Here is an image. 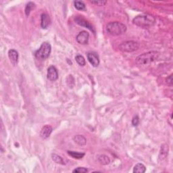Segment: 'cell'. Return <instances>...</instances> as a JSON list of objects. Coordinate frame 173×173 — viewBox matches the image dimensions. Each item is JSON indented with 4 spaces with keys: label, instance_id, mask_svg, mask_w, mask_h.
<instances>
[{
    "label": "cell",
    "instance_id": "ac0fdd59",
    "mask_svg": "<svg viewBox=\"0 0 173 173\" xmlns=\"http://www.w3.org/2000/svg\"><path fill=\"white\" fill-rule=\"evenodd\" d=\"M52 159L53 160V161H54V162L57 163V164H59V165H65V163H64L62 158L59 155L56 154H52Z\"/></svg>",
    "mask_w": 173,
    "mask_h": 173
},
{
    "label": "cell",
    "instance_id": "3957f363",
    "mask_svg": "<svg viewBox=\"0 0 173 173\" xmlns=\"http://www.w3.org/2000/svg\"><path fill=\"white\" fill-rule=\"evenodd\" d=\"M108 33L112 36H118L127 31V26L120 22H111L106 26Z\"/></svg>",
    "mask_w": 173,
    "mask_h": 173
},
{
    "label": "cell",
    "instance_id": "9c48e42d",
    "mask_svg": "<svg viewBox=\"0 0 173 173\" xmlns=\"http://www.w3.org/2000/svg\"><path fill=\"white\" fill-rule=\"evenodd\" d=\"M8 57L9 59L10 60V62L12 63L13 66H16L18 62V58H19V54L15 49H10L8 51Z\"/></svg>",
    "mask_w": 173,
    "mask_h": 173
},
{
    "label": "cell",
    "instance_id": "5bb4252c",
    "mask_svg": "<svg viewBox=\"0 0 173 173\" xmlns=\"http://www.w3.org/2000/svg\"><path fill=\"white\" fill-rule=\"evenodd\" d=\"M98 160H99V162H100L101 165H108L110 163V158L108 156H106V155H104V154H101L100 155V156H99Z\"/></svg>",
    "mask_w": 173,
    "mask_h": 173
},
{
    "label": "cell",
    "instance_id": "52a82bcc",
    "mask_svg": "<svg viewBox=\"0 0 173 173\" xmlns=\"http://www.w3.org/2000/svg\"><path fill=\"white\" fill-rule=\"evenodd\" d=\"M89 34L88 32L85 31H83L79 33L77 37H76V40L77 42L81 45H86L89 42Z\"/></svg>",
    "mask_w": 173,
    "mask_h": 173
},
{
    "label": "cell",
    "instance_id": "6da1fadb",
    "mask_svg": "<svg viewBox=\"0 0 173 173\" xmlns=\"http://www.w3.org/2000/svg\"><path fill=\"white\" fill-rule=\"evenodd\" d=\"M160 56V53L157 51H150L144 53L137 56L135 62L140 66L148 65L153 62L156 61Z\"/></svg>",
    "mask_w": 173,
    "mask_h": 173
},
{
    "label": "cell",
    "instance_id": "5b68a950",
    "mask_svg": "<svg viewBox=\"0 0 173 173\" xmlns=\"http://www.w3.org/2000/svg\"><path fill=\"white\" fill-rule=\"evenodd\" d=\"M119 49L122 52H133L137 50L139 48V44L134 41H128V42H122L120 44Z\"/></svg>",
    "mask_w": 173,
    "mask_h": 173
},
{
    "label": "cell",
    "instance_id": "d6986e66",
    "mask_svg": "<svg viewBox=\"0 0 173 173\" xmlns=\"http://www.w3.org/2000/svg\"><path fill=\"white\" fill-rule=\"evenodd\" d=\"M74 5L75 8L78 10L85 11L86 10V5L82 1H75L74 2Z\"/></svg>",
    "mask_w": 173,
    "mask_h": 173
},
{
    "label": "cell",
    "instance_id": "603a6c76",
    "mask_svg": "<svg viewBox=\"0 0 173 173\" xmlns=\"http://www.w3.org/2000/svg\"><path fill=\"white\" fill-rule=\"evenodd\" d=\"M72 172L77 173H84V172H87L88 170L86 168H84V167H78V168L75 169Z\"/></svg>",
    "mask_w": 173,
    "mask_h": 173
},
{
    "label": "cell",
    "instance_id": "ba28073f",
    "mask_svg": "<svg viewBox=\"0 0 173 173\" xmlns=\"http://www.w3.org/2000/svg\"><path fill=\"white\" fill-rule=\"evenodd\" d=\"M47 77L51 81H55L58 78V72L55 66H51L48 69L47 72Z\"/></svg>",
    "mask_w": 173,
    "mask_h": 173
},
{
    "label": "cell",
    "instance_id": "4fadbf2b",
    "mask_svg": "<svg viewBox=\"0 0 173 173\" xmlns=\"http://www.w3.org/2000/svg\"><path fill=\"white\" fill-rule=\"evenodd\" d=\"M73 140H74V141L77 143V144L81 146L85 145L87 143L86 138L84 136L81 135H75L73 137Z\"/></svg>",
    "mask_w": 173,
    "mask_h": 173
},
{
    "label": "cell",
    "instance_id": "cb8c5ba5",
    "mask_svg": "<svg viewBox=\"0 0 173 173\" xmlns=\"http://www.w3.org/2000/svg\"><path fill=\"white\" fill-rule=\"evenodd\" d=\"M139 118L138 116L136 115L135 116L133 117V120H132V125H133V126H134V127H137V126L139 125Z\"/></svg>",
    "mask_w": 173,
    "mask_h": 173
},
{
    "label": "cell",
    "instance_id": "8992f818",
    "mask_svg": "<svg viewBox=\"0 0 173 173\" xmlns=\"http://www.w3.org/2000/svg\"><path fill=\"white\" fill-rule=\"evenodd\" d=\"M75 21L78 25L87 28L91 31L93 32V33H95V29L94 26L91 24L88 20L85 18L83 16H77L75 18Z\"/></svg>",
    "mask_w": 173,
    "mask_h": 173
},
{
    "label": "cell",
    "instance_id": "277c9868",
    "mask_svg": "<svg viewBox=\"0 0 173 173\" xmlns=\"http://www.w3.org/2000/svg\"><path fill=\"white\" fill-rule=\"evenodd\" d=\"M52 52V46L50 43L48 42H43L39 49L35 53V55L36 58L39 60H45L48 58Z\"/></svg>",
    "mask_w": 173,
    "mask_h": 173
},
{
    "label": "cell",
    "instance_id": "8fae6325",
    "mask_svg": "<svg viewBox=\"0 0 173 173\" xmlns=\"http://www.w3.org/2000/svg\"><path fill=\"white\" fill-rule=\"evenodd\" d=\"M53 131V128L50 125H45L40 132V137L43 139H46L50 136Z\"/></svg>",
    "mask_w": 173,
    "mask_h": 173
},
{
    "label": "cell",
    "instance_id": "30bf717a",
    "mask_svg": "<svg viewBox=\"0 0 173 173\" xmlns=\"http://www.w3.org/2000/svg\"><path fill=\"white\" fill-rule=\"evenodd\" d=\"M87 60L93 67H98L99 64L98 55L94 52H89L87 54Z\"/></svg>",
    "mask_w": 173,
    "mask_h": 173
},
{
    "label": "cell",
    "instance_id": "e0dca14e",
    "mask_svg": "<svg viewBox=\"0 0 173 173\" xmlns=\"http://www.w3.org/2000/svg\"><path fill=\"white\" fill-rule=\"evenodd\" d=\"M67 153H68L69 156H70L73 158H75V159H81V158H83L85 156V153H79V152L74 151H67Z\"/></svg>",
    "mask_w": 173,
    "mask_h": 173
},
{
    "label": "cell",
    "instance_id": "d4e9b609",
    "mask_svg": "<svg viewBox=\"0 0 173 173\" xmlns=\"http://www.w3.org/2000/svg\"><path fill=\"white\" fill-rule=\"evenodd\" d=\"M166 82L167 84L169 85H172V74L166 78Z\"/></svg>",
    "mask_w": 173,
    "mask_h": 173
},
{
    "label": "cell",
    "instance_id": "9a60e30c",
    "mask_svg": "<svg viewBox=\"0 0 173 173\" xmlns=\"http://www.w3.org/2000/svg\"><path fill=\"white\" fill-rule=\"evenodd\" d=\"M146 171L145 166L141 163H138L134 166L133 172L135 173H143Z\"/></svg>",
    "mask_w": 173,
    "mask_h": 173
},
{
    "label": "cell",
    "instance_id": "44dd1931",
    "mask_svg": "<svg viewBox=\"0 0 173 173\" xmlns=\"http://www.w3.org/2000/svg\"><path fill=\"white\" fill-rule=\"evenodd\" d=\"M75 60H76V62H77L81 66H85L86 61H85V58L83 56V55H81L80 54L77 55L75 57Z\"/></svg>",
    "mask_w": 173,
    "mask_h": 173
},
{
    "label": "cell",
    "instance_id": "7a4b0ae2",
    "mask_svg": "<svg viewBox=\"0 0 173 173\" xmlns=\"http://www.w3.org/2000/svg\"><path fill=\"white\" fill-rule=\"evenodd\" d=\"M156 22L155 18L150 14H142L135 17L133 20V23L140 27L148 28L153 26Z\"/></svg>",
    "mask_w": 173,
    "mask_h": 173
},
{
    "label": "cell",
    "instance_id": "7402d4cb",
    "mask_svg": "<svg viewBox=\"0 0 173 173\" xmlns=\"http://www.w3.org/2000/svg\"><path fill=\"white\" fill-rule=\"evenodd\" d=\"M90 2L93 4L99 5V6H104V5L107 4V1H104V0H99V1H90Z\"/></svg>",
    "mask_w": 173,
    "mask_h": 173
},
{
    "label": "cell",
    "instance_id": "2e32d148",
    "mask_svg": "<svg viewBox=\"0 0 173 173\" xmlns=\"http://www.w3.org/2000/svg\"><path fill=\"white\" fill-rule=\"evenodd\" d=\"M168 154V146H167L166 145H162V148H161V151L160 153L159 158L160 159L163 160L167 156V155Z\"/></svg>",
    "mask_w": 173,
    "mask_h": 173
},
{
    "label": "cell",
    "instance_id": "7c38bea8",
    "mask_svg": "<svg viewBox=\"0 0 173 173\" xmlns=\"http://www.w3.org/2000/svg\"><path fill=\"white\" fill-rule=\"evenodd\" d=\"M51 23L50 17L47 13H43L41 16V26L42 28L45 29Z\"/></svg>",
    "mask_w": 173,
    "mask_h": 173
},
{
    "label": "cell",
    "instance_id": "ffe728a7",
    "mask_svg": "<svg viewBox=\"0 0 173 173\" xmlns=\"http://www.w3.org/2000/svg\"><path fill=\"white\" fill-rule=\"evenodd\" d=\"M35 6H36V5H35V3L31 2H28V4H26V8H25V14L26 15L28 16L29 14H30L31 12L35 8Z\"/></svg>",
    "mask_w": 173,
    "mask_h": 173
}]
</instances>
